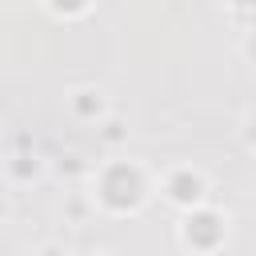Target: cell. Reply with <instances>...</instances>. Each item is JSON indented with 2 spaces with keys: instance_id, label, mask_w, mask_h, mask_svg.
Masks as SVG:
<instances>
[{
  "instance_id": "2",
  "label": "cell",
  "mask_w": 256,
  "mask_h": 256,
  "mask_svg": "<svg viewBox=\"0 0 256 256\" xmlns=\"http://www.w3.org/2000/svg\"><path fill=\"white\" fill-rule=\"evenodd\" d=\"M88 8V0H72V12H84Z\"/></svg>"
},
{
  "instance_id": "3",
  "label": "cell",
  "mask_w": 256,
  "mask_h": 256,
  "mask_svg": "<svg viewBox=\"0 0 256 256\" xmlns=\"http://www.w3.org/2000/svg\"><path fill=\"white\" fill-rule=\"evenodd\" d=\"M44 256H60V252H56V248H48V252H44Z\"/></svg>"
},
{
  "instance_id": "1",
  "label": "cell",
  "mask_w": 256,
  "mask_h": 256,
  "mask_svg": "<svg viewBox=\"0 0 256 256\" xmlns=\"http://www.w3.org/2000/svg\"><path fill=\"white\" fill-rule=\"evenodd\" d=\"M200 176L196 172H188V168H180V172H172V180H168V196L176 200V204H196L200 200Z\"/></svg>"
}]
</instances>
